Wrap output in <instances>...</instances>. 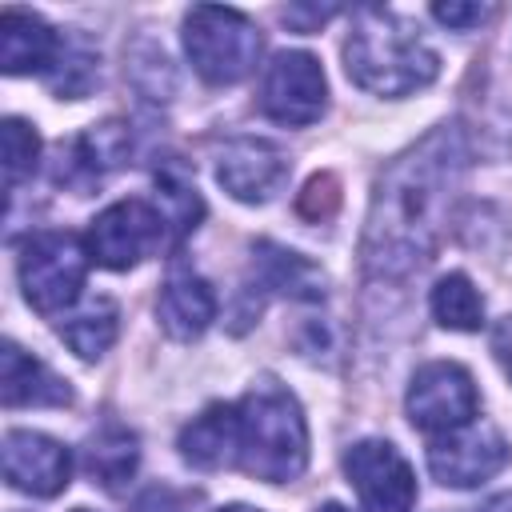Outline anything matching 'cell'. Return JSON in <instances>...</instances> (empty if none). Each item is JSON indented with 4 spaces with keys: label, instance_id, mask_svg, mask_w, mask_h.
<instances>
[{
    "label": "cell",
    "instance_id": "9c48e42d",
    "mask_svg": "<svg viewBox=\"0 0 512 512\" xmlns=\"http://www.w3.org/2000/svg\"><path fill=\"white\" fill-rule=\"evenodd\" d=\"M348 484L360 496L364 512H412L416 504V476L408 460L388 440H360L344 452Z\"/></svg>",
    "mask_w": 512,
    "mask_h": 512
},
{
    "label": "cell",
    "instance_id": "603a6c76",
    "mask_svg": "<svg viewBox=\"0 0 512 512\" xmlns=\"http://www.w3.org/2000/svg\"><path fill=\"white\" fill-rule=\"evenodd\" d=\"M36 152H40L36 132H32L24 120L8 116V120H4V180H8V192H12L24 176H32Z\"/></svg>",
    "mask_w": 512,
    "mask_h": 512
},
{
    "label": "cell",
    "instance_id": "4fadbf2b",
    "mask_svg": "<svg viewBox=\"0 0 512 512\" xmlns=\"http://www.w3.org/2000/svg\"><path fill=\"white\" fill-rule=\"evenodd\" d=\"M124 160H128V132H124V124L104 120V124H92L88 132H80L60 152L56 180L72 184V188H92L104 176H112Z\"/></svg>",
    "mask_w": 512,
    "mask_h": 512
},
{
    "label": "cell",
    "instance_id": "cb8c5ba5",
    "mask_svg": "<svg viewBox=\"0 0 512 512\" xmlns=\"http://www.w3.org/2000/svg\"><path fill=\"white\" fill-rule=\"evenodd\" d=\"M336 204H340V184H336V176H328V172L312 176V180L304 184L300 200H296L300 216H308V220H328V216L336 212Z\"/></svg>",
    "mask_w": 512,
    "mask_h": 512
},
{
    "label": "cell",
    "instance_id": "7a4b0ae2",
    "mask_svg": "<svg viewBox=\"0 0 512 512\" xmlns=\"http://www.w3.org/2000/svg\"><path fill=\"white\" fill-rule=\"evenodd\" d=\"M344 68L372 96H408L436 80L440 60L404 16L360 8L344 40Z\"/></svg>",
    "mask_w": 512,
    "mask_h": 512
},
{
    "label": "cell",
    "instance_id": "277c9868",
    "mask_svg": "<svg viewBox=\"0 0 512 512\" xmlns=\"http://www.w3.org/2000/svg\"><path fill=\"white\" fill-rule=\"evenodd\" d=\"M184 48L208 84H236L256 68L264 40L244 12L196 4L184 16Z\"/></svg>",
    "mask_w": 512,
    "mask_h": 512
},
{
    "label": "cell",
    "instance_id": "4dcf8cb0",
    "mask_svg": "<svg viewBox=\"0 0 512 512\" xmlns=\"http://www.w3.org/2000/svg\"><path fill=\"white\" fill-rule=\"evenodd\" d=\"M320 512H348V508H344V504H324Z\"/></svg>",
    "mask_w": 512,
    "mask_h": 512
},
{
    "label": "cell",
    "instance_id": "ba28073f",
    "mask_svg": "<svg viewBox=\"0 0 512 512\" xmlns=\"http://www.w3.org/2000/svg\"><path fill=\"white\" fill-rule=\"evenodd\" d=\"M324 68L312 52H280L260 84V108L268 120L288 124V128H304L312 120H320L324 112Z\"/></svg>",
    "mask_w": 512,
    "mask_h": 512
},
{
    "label": "cell",
    "instance_id": "30bf717a",
    "mask_svg": "<svg viewBox=\"0 0 512 512\" xmlns=\"http://www.w3.org/2000/svg\"><path fill=\"white\" fill-rule=\"evenodd\" d=\"M508 464V440L492 424H464L428 444V468L448 488H476Z\"/></svg>",
    "mask_w": 512,
    "mask_h": 512
},
{
    "label": "cell",
    "instance_id": "ac0fdd59",
    "mask_svg": "<svg viewBox=\"0 0 512 512\" xmlns=\"http://www.w3.org/2000/svg\"><path fill=\"white\" fill-rule=\"evenodd\" d=\"M252 268H256V284L264 292H276V296H288V300H320L324 296L320 268L308 264L300 252H288L280 244L260 240Z\"/></svg>",
    "mask_w": 512,
    "mask_h": 512
},
{
    "label": "cell",
    "instance_id": "5b68a950",
    "mask_svg": "<svg viewBox=\"0 0 512 512\" xmlns=\"http://www.w3.org/2000/svg\"><path fill=\"white\" fill-rule=\"evenodd\" d=\"M88 248L72 232H36L20 252V284L36 312L60 316L80 300L88 276Z\"/></svg>",
    "mask_w": 512,
    "mask_h": 512
},
{
    "label": "cell",
    "instance_id": "f1b7e54d",
    "mask_svg": "<svg viewBox=\"0 0 512 512\" xmlns=\"http://www.w3.org/2000/svg\"><path fill=\"white\" fill-rule=\"evenodd\" d=\"M484 512H512V496H500V500H492Z\"/></svg>",
    "mask_w": 512,
    "mask_h": 512
},
{
    "label": "cell",
    "instance_id": "8992f818",
    "mask_svg": "<svg viewBox=\"0 0 512 512\" xmlns=\"http://www.w3.org/2000/svg\"><path fill=\"white\" fill-rule=\"evenodd\" d=\"M404 404H408V420L420 432L444 436V432H456L476 420L480 392H476L468 368H460L452 360H432L412 376Z\"/></svg>",
    "mask_w": 512,
    "mask_h": 512
},
{
    "label": "cell",
    "instance_id": "ffe728a7",
    "mask_svg": "<svg viewBox=\"0 0 512 512\" xmlns=\"http://www.w3.org/2000/svg\"><path fill=\"white\" fill-rule=\"evenodd\" d=\"M136 460H140L136 436H132L128 428H120V424L100 428V432L88 440V448H84L88 476H92L100 488H108V492H116L124 480H132Z\"/></svg>",
    "mask_w": 512,
    "mask_h": 512
},
{
    "label": "cell",
    "instance_id": "4316f807",
    "mask_svg": "<svg viewBox=\"0 0 512 512\" xmlns=\"http://www.w3.org/2000/svg\"><path fill=\"white\" fill-rule=\"evenodd\" d=\"M492 352H496L500 368H504L508 380H512V316H500V320L492 324Z\"/></svg>",
    "mask_w": 512,
    "mask_h": 512
},
{
    "label": "cell",
    "instance_id": "9a60e30c",
    "mask_svg": "<svg viewBox=\"0 0 512 512\" xmlns=\"http://www.w3.org/2000/svg\"><path fill=\"white\" fill-rule=\"evenodd\" d=\"M180 456L200 472H216V468L240 464V416H236V404H212L192 424H184Z\"/></svg>",
    "mask_w": 512,
    "mask_h": 512
},
{
    "label": "cell",
    "instance_id": "8fae6325",
    "mask_svg": "<svg viewBox=\"0 0 512 512\" xmlns=\"http://www.w3.org/2000/svg\"><path fill=\"white\" fill-rule=\"evenodd\" d=\"M216 180L224 184V192H232L244 204H260L268 196H276L288 180V156L260 136H236L220 148V164H216Z\"/></svg>",
    "mask_w": 512,
    "mask_h": 512
},
{
    "label": "cell",
    "instance_id": "3957f363",
    "mask_svg": "<svg viewBox=\"0 0 512 512\" xmlns=\"http://www.w3.org/2000/svg\"><path fill=\"white\" fill-rule=\"evenodd\" d=\"M240 468L256 480L284 484L308 464V424L296 396L280 384H256L240 404Z\"/></svg>",
    "mask_w": 512,
    "mask_h": 512
},
{
    "label": "cell",
    "instance_id": "d6986e66",
    "mask_svg": "<svg viewBox=\"0 0 512 512\" xmlns=\"http://www.w3.org/2000/svg\"><path fill=\"white\" fill-rule=\"evenodd\" d=\"M116 328H120V312H116V304L108 296H88L72 316L60 320L64 344L84 360L104 356L112 348V340H116Z\"/></svg>",
    "mask_w": 512,
    "mask_h": 512
},
{
    "label": "cell",
    "instance_id": "7c38bea8",
    "mask_svg": "<svg viewBox=\"0 0 512 512\" xmlns=\"http://www.w3.org/2000/svg\"><path fill=\"white\" fill-rule=\"evenodd\" d=\"M68 476H72V456L60 440L28 428L4 432V480L12 488L32 496H56L60 488H68Z\"/></svg>",
    "mask_w": 512,
    "mask_h": 512
},
{
    "label": "cell",
    "instance_id": "52a82bcc",
    "mask_svg": "<svg viewBox=\"0 0 512 512\" xmlns=\"http://www.w3.org/2000/svg\"><path fill=\"white\" fill-rule=\"evenodd\" d=\"M164 212L148 200H116L88 228V252L96 264L124 272L164 244Z\"/></svg>",
    "mask_w": 512,
    "mask_h": 512
},
{
    "label": "cell",
    "instance_id": "e0dca14e",
    "mask_svg": "<svg viewBox=\"0 0 512 512\" xmlns=\"http://www.w3.org/2000/svg\"><path fill=\"white\" fill-rule=\"evenodd\" d=\"M0 400L4 408H20V404L48 408V404H68L72 388L56 372H48L36 356H28L20 344L8 340L0 352Z\"/></svg>",
    "mask_w": 512,
    "mask_h": 512
},
{
    "label": "cell",
    "instance_id": "44dd1931",
    "mask_svg": "<svg viewBox=\"0 0 512 512\" xmlns=\"http://www.w3.org/2000/svg\"><path fill=\"white\" fill-rule=\"evenodd\" d=\"M432 316L452 332H476L484 324V300L464 272H448L432 288Z\"/></svg>",
    "mask_w": 512,
    "mask_h": 512
},
{
    "label": "cell",
    "instance_id": "7402d4cb",
    "mask_svg": "<svg viewBox=\"0 0 512 512\" xmlns=\"http://www.w3.org/2000/svg\"><path fill=\"white\" fill-rule=\"evenodd\" d=\"M156 188H160V200H164V220L176 228V236H188L200 216H204V200L196 196V184L184 168H164L156 172Z\"/></svg>",
    "mask_w": 512,
    "mask_h": 512
},
{
    "label": "cell",
    "instance_id": "484cf974",
    "mask_svg": "<svg viewBox=\"0 0 512 512\" xmlns=\"http://www.w3.org/2000/svg\"><path fill=\"white\" fill-rule=\"evenodd\" d=\"M488 12L492 8H484V4H436L432 8V16L440 20V24H448V28H476V24H484L488 20Z\"/></svg>",
    "mask_w": 512,
    "mask_h": 512
},
{
    "label": "cell",
    "instance_id": "f546056e",
    "mask_svg": "<svg viewBox=\"0 0 512 512\" xmlns=\"http://www.w3.org/2000/svg\"><path fill=\"white\" fill-rule=\"evenodd\" d=\"M220 512H260V508H248V504H228V508H220Z\"/></svg>",
    "mask_w": 512,
    "mask_h": 512
},
{
    "label": "cell",
    "instance_id": "1f68e13d",
    "mask_svg": "<svg viewBox=\"0 0 512 512\" xmlns=\"http://www.w3.org/2000/svg\"><path fill=\"white\" fill-rule=\"evenodd\" d=\"M72 512H88V508H72Z\"/></svg>",
    "mask_w": 512,
    "mask_h": 512
},
{
    "label": "cell",
    "instance_id": "2e32d148",
    "mask_svg": "<svg viewBox=\"0 0 512 512\" xmlns=\"http://www.w3.org/2000/svg\"><path fill=\"white\" fill-rule=\"evenodd\" d=\"M156 316L172 340H196L216 320V292L196 272H172L160 288Z\"/></svg>",
    "mask_w": 512,
    "mask_h": 512
},
{
    "label": "cell",
    "instance_id": "d4e9b609",
    "mask_svg": "<svg viewBox=\"0 0 512 512\" xmlns=\"http://www.w3.org/2000/svg\"><path fill=\"white\" fill-rule=\"evenodd\" d=\"M196 508V492H180L168 484H152L136 496V504L128 512H192Z\"/></svg>",
    "mask_w": 512,
    "mask_h": 512
},
{
    "label": "cell",
    "instance_id": "83f0119b",
    "mask_svg": "<svg viewBox=\"0 0 512 512\" xmlns=\"http://www.w3.org/2000/svg\"><path fill=\"white\" fill-rule=\"evenodd\" d=\"M340 8H284V20L296 24L300 32H312L316 24H324L328 16H336Z\"/></svg>",
    "mask_w": 512,
    "mask_h": 512
},
{
    "label": "cell",
    "instance_id": "6da1fadb",
    "mask_svg": "<svg viewBox=\"0 0 512 512\" xmlns=\"http://www.w3.org/2000/svg\"><path fill=\"white\" fill-rule=\"evenodd\" d=\"M464 168L468 140L460 124H444L380 172L360 244L368 276L400 280L432 260Z\"/></svg>",
    "mask_w": 512,
    "mask_h": 512
},
{
    "label": "cell",
    "instance_id": "5bb4252c",
    "mask_svg": "<svg viewBox=\"0 0 512 512\" xmlns=\"http://www.w3.org/2000/svg\"><path fill=\"white\" fill-rule=\"evenodd\" d=\"M60 40L56 32L24 8H4L0 12V64L8 76H24V72H52V64L60 60Z\"/></svg>",
    "mask_w": 512,
    "mask_h": 512
}]
</instances>
